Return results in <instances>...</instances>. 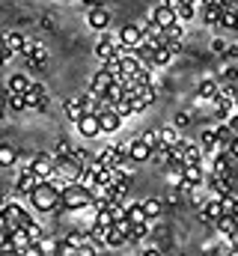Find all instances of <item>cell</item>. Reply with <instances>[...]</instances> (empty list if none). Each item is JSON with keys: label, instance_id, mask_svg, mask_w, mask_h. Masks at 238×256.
I'll use <instances>...</instances> for the list:
<instances>
[{"label": "cell", "instance_id": "cell-26", "mask_svg": "<svg viewBox=\"0 0 238 256\" xmlns=\"http://www.w3.org/2000/svg\"><path fill=\"white\" fill-rule=\"evenodd\" d=\"M122 96H125V86H122V80H110V86L104 90L102 102H104V104H114V102H119Z\"/></svg>", "mask_w": 238, "mask_h": 256}, {"label": "cell", "instance_id": "cell-13", "mask_svg": "<svg viewBox=\"0 0 238 256\" xmlns=\"http://www.w3.org/2000/svg\"><path fill=\"white\" fill-rule=\"evenodd\" d=\"M21 57H24V60H27L30 66H45V63H48V51H45L39 42H27Z\"/></svg>", "mask_w": 238, "mask_h": 256}, {"label": "cell", "instance_id": "cell-18", "mask_svg": "<svg viewBox=\"0 0 238 256\" xmlns=\"http://www.w3.org/2000/svg\"><path fill=\"white\" fill-rule=\"evenodd\" d=\"M230 161H232L230 149H218L214 164H212V173H214V176H230Z\"/></svg>", "mask_w": 238, "mask_h": 256}, {"label": "cell", "instance_id": "cell-45", "mask_svg": "<svg viewBox=\"0 0 238 256\" xmlns=\"http://www.w3.org/2000/svg\"><path fill=\"white\" fill-rule=\"evenodd\" d=\"M9 57H12V54H9V48H6V45H3V39H0V66L6 63V60H9Z\"/></svg>", "mask_w": 238, "mask_h": 256}, {"label": "cell", "instance_id": "cell-41", "mask_svg": "<svg viewBox=\"0 0 238 256\" xmlns=\"http://www.w3.org/2000/svg\"><path fill=\"white\" fill-rule=\"evenodd\" d=\"M143 208H146V218H149V220H155V218L161 214V200H146V202H143Z\"/></svg>", "mask_w": 238, "mask_h": 256}, {"label": "cell", "instance_id": "cell-52", "mask_svg": "<svg viewBox=\"0 0 238 256\" xmlns=\"http://www.w3.org/2000/svg\"><path fill=\"white\" fill-rule=\"evenodd\" d=\"M80 3H84V6H98L102 0H80Z\"/></svg>", "mask_w": 238, "mask_h": 256}, {"label": "cell", "instance_id": "cell-37", "mask_svg": "<svg viewBox=\"0 0 238 256\" xmlns=\"http://www.w3.org/2000/svg\"><path fill=\"white\" fill-rule=\"evenodd\" d=\"M6 108H9V110H27L24 92H6Z\"/></svg>", "mask_w": 238, "mask_h": 256}, {"label": "cell", "instance_id": "cell-27", "mask_svg": "<svg viewBox=\"0 0 238 256\" xmlns=\"http://www.w3.org/2000/svg\"><path fill=\"white\" fill-rule=\"evenodd\" d=\"M102 167H116V164H122L119 161V155H116V146H104L102 152H98V158H96Z\"/></svg>", "mask_w": 238, "mask_h": 256}, {"label": "cell", "instance_id": "cell-43", "mask_svg": "<svg viewBox=\"0 0 238 256\" xmlns=\"http://www.w3.org/2000/svg\"><path fill=\"white\" fill-rule=\"evenodd\" d=\"M54 149H57V155H68V152H72V143L62 137V140H57V146H54Z\"/></svg>", "mask_w": 238, "mask_h": 256}, {"label": "cell", "instance_id": "cell-17", "mask_svg": "<svg viewBox=\"0 0 238 256\" xmlns=\"http://www.w3.org/2000/svg\"><path fill=\"white\" fill-rule=\"evenodd\" d=\"M102 244H108V248H125V244H128V238H125V232L119 230L116 224H110V226L104 230V238H102Z\"/></svg>", "mask_w": 238, "mask_h": 256}, {"label": "cell", "instance_id": "cell-11", "mask_svg": "<svg viewBox=\"0 0 238 256\" xmlns=\"http://www.w3.org/2000/svg\"><path fill=\"white\" fill-rule=\"evenodd\" d=\"M140 42H143L140 24H125V27L119 30V45H122V48H137Z\"/></svg>", "mask_w": 238, "mask_h": 256}, {"label": "cell", "instance_id": "cell-29", "mask_svg": "<svg viewBox=\"0 0 238 256\" xmlns=\"http://www.w3.org/2000/svg\"><path fill=\"white\" fill-rule=\"evenodd\" d=\"M196 96H200L202 102H214V96H218V84H214V80H200Z\"/></svg>", "mask_w": 238, "mask_h": 256}, {"label": "cell", "instance_id": "cell-46", "mask_svg": "<svg viewBox=\"0 0 238 256\" xmlns=\"http://www.w3.org/2000/svg\"><path fill=\"white\" fill-rule=\"evenodd\" d=\"M230 155H232V158L238 161V134L232 137V143H230Z\"/></svg>", "mask_w": 238, "mask_h": 256}, {"label": "cell", "instance_id": "cell-15", "mask_svg": "<svg viewBox=\"0 0 238 256\" xmlns=\"http://www.w3.org/2000/svg\"><path fill=\"white\" fill-rule=\"evenodd\" d=\"M149 21H155L158 27H170V24L178 21V18H176V9H170L167 3H161V6H155V9L149 12Z\"/></svg>", "mask_w": 238, "mask_h": 256}, {"label": "cell", "instance_id": "cell-48", "mask_svg": "<svg viewBox=\"0 0 238 256\" xmlns=\"http://www.w3.org/2000/svg\"><path fill=\"white\" fill-rule=\"evenodd\" d=\"M196 3H202V6H220V9H224L226 0H196Z\"/></svg>", "mask_w": 238, "mask_h": 256}, {"label": "cell", "instance_id": "cell-40", "mask_svg": "<svg viewBox=\"0 0 238 256\" xmlns=\"http://www.w3.org/2000/svg\"><path fill=\"white\" fill-rule=\"evenodd\" d=\"M24 230H27V236H30V242H36V244H42V238H45V232H42V226H39L36 220H30V224H27Z\"/></svg>", "mask_w": 238, "mask_h": 256}, {"label": "cell", "instance_id": "cell-16", "mask_svg": "<svg viewBox=\"0 0 238 256\" xmlns=\"http://www.w3.org/2000/svg\"><path fill=\"white\" fill-rule=\"evenodd\" d=\"M0 39H3V45L9 48V54H12V57H21V54H24V45H27V39H24V33H18V30H12V33H3Z\"/></svg>", "mask_w": 238, "mask_h": 256}, {"label": "cell", "instance_id": "cell-6", "mask_svg": "<svg viewBox=\"0 0 238 256\" xmlns=\"http://www.w3.org/2000/svg\"><path fill=\"white\" fill-rule=\"evenodd\" d=\"M74 126H78V131H80L86 140H92V137H98V134H102V126H98V114H96V110H84V114L74 120Z\"/></svg>", "mask_w": 238, "mask_h": 256}, {"label": "cell", "instance_id": "cell-53", "mask_svg": "<svg viewBox=\"0 0 238 256\" xmlns=\"http://www.w3.org/2000/svg\"><path fill=\"white\" fill-rule=\"evenodd\" d=\"M232 214H236V218H238V196H236V208H232Z\"/></svg>", "mask_w": 238, "mask_h": 256}, {"label": "cell", "instance_id": "cell-5", "mask_svg": "<svg viewBox=\"0 0 238 256\" xmlns=\"http://www.w3.org/2000/svg\"><path fill=\"white\" fill-rule=\"evenodd\" d=\"M182 188H202L206 185V170L202 164H182Z\"/></svg>", "mask_w": 238, "mask_h": 256}, {"label": "cell", "instance_id": "cell-8", "mask_svg": "<svg viewBox=\"0 0 238 256\" xmlns=\"http://www.w3.org/2000/svg\"><path fill=\"white\" fill-rule=\"evenodd\" d=\"M24 102H27V108L30 110H45L48 108V92H45V86L42 84H30V90L24 92Z\"/></svg>", "mask_w": 238, "mask_h": 256}, {"label": "cell", "instance_id": "cell-20", "mask_svg": "<svg viewBox=\"0 0 238 256\" xmlns=\"http://www.w3.org/2000/svg\"><path fill=\"white\" fill-rule=\"evenodd\" d=\"M220 214H224V208H220V200H218V196H208V200H206V206H202V220L214 224Z\"/></svg>", "mask_w": 238, "mask_h": 256}, {"label": "cell", "instance_id": "cell-32", "mask_svg": "<svg viewBox=\"0 0 238 256\" xmlns=\"http://www.w3.org/2000/svg\"><path fill=\"white\" fill-rule=\"evenodd\" d=\"M102 68L114 78V80H122L125 78V72H122V63H119V57H110V60H102Z\"/></svg>", "mask_w": 238, "mask_h": 256}, {"label": "cell", "instance_id": "cell-7", "mask_svg": "<svg viewBox=\"0 0 238 256\" xmlns=\"http://www.w3.org/2000/svg\"><path fill=\"white\" fill-rule=\"evenodd\" d=\"M98 114V126H102V134H114L122 128V116H119L116 110L110 108V104H104V108H98L96 110Z\"/></svg>", "mask_w": 238, "mask_h": 256}, {"label": "cell", "instance_id": "cell-12", "mask_svg": "<svg viewBox=\"0 0 238 256\" xmlns=\"http://www.w3.org/2000/svg\"><path fill=\"white\" fill-rule=\"evenodd\" d=\"M119 54H122V45H116V42L104 33V36L98 39V45H96V57H98V60H110V57H119Z\"/></svg>", "mask_w": 238, "mask_h": 256}, {"label": "cell", "instance_id": "cell-4", "mask_svg": "<svg viewBox=\"0 0 238 256\" xmlns=\"http://www.w3.org/2000/svg\"><path fill=\"white\" fill-rule=\"evenodd\" d=\"M214 108H218V120L226 122V120L238 110L236 92H232V90H218V96H214Z\"/></svg>", "mask_w": 238, "mask_h": 256}, {"label": "cell", "instance_id": "cell-42", "mask_svg": "<svg viewBox=\"0 0 238 256\" xmlns=\"http://www.w3.org/2000/svg\"><path fill=\"white\" fill-rule=\"evenodd\" d=\"M140 140H143V143H149V146L155 149V146L161 143V140H158V128H149V131H143V134H140Z\"/></svg>", "mask_w": 238, "mask_h": 256}, {"label": "cell", "instance_id": "cell-50", "mask_svg": "<svg viewBox=\"0 0 238 256\" xmlns=\"http://www.w3.org/2000/svg\"><path fill=\"white\" fill-rule=\"evenodd\" d=\"M230 242H232V250H238V226H236V232L230 236Z\"/></svg>", "mask_w": 238, "mask_h": 256}, {"label": "cell", "instance_id": "cell-2", "mask_svg": "<svg viewBox=\"0 0 238 256\" xmlns=\"http://www.w3.org/2000/svg\"><path fill=\"white\" fill-rule=\"evenodd\" d=\"M90 200H92V191H90V188H84L80 182H68V185H62V191H60V208H66V212H80V208L90 206Z\"/></svg>", "mask_w": 238, "mask_h": 256}, {"label": "cell", "instance_id": "cell-34", "mask_svg": "<svg viewBox=\"0 0 238 256\" xmlns=\"http://www.w3.org/2000/svg\"><path fill=\"white\" fill-rule=\"evenodd\" d=\"M110 108L116 110V114L122 116V120H128V116H134V104H131V98H128V96H122V98H119V102H114Z\"/></svg>", "mask_w": 238, "mask_h": 256}, {"label": "cell", "instance_id": "cell-51", "mask_svg": "<svg viewBox=\"0 0 238 256\" xmlns=\"http://www.w3.org/2000/svg\"><path fill=\"white\" fill-rule=\"evenodd\" d=\"M164 3H167L170 9H178V6H182V0H164Z\"/></svg>", "mask_w": 238, "mask_h": 256}, {"label": "cell", "instance_id": "cell-30", "mask_svg": "<svg viewBox=\"0 0 238 256\" xmlns=\"http://www.w3.org/2000/svg\"><path fill=\"white\" fill-rule=\"evenodd\" d=\"M125 218H128L131 224H143V220H149V218H146V208H143V202L125 206Z\"/></svg>", "mask_w": 238, "mask_h": 256}, {"label": "cell", "instance_id": "cell-9", "mask_svg": "<svg viewBox=\"0 0 238 256\" xmlns=\"http://www.w3.org/2000/svg\"><path fill=\"white\" fill-rule=\"evenodd\" d=\"M30 173H36L39 179H51L54 176V155H48V152H39L33 161H30V167H27Z\"/></svg>", "mask_w": 238, "mask_h": 256}, {"label": "cell", "instance_id": "cell-19", "mask_svg": "<svg viewBox=\"0 0 238 256\" xmlns=\"http://www.w3.org/2000/svg\"><path fill=\"white\" fill-rule=\"evenodd\" d=\"M39 182H42V179H39L36 173H30V170H24V173L18 176V185H15V188H18V194H21V196H27V194L33 191V188H36Z\"/></svg>", "mask_w": 238, "mask_h": 256}, {"label": "cell", "instance_id": "cell-44", "mask_svg": "<svg viewBox=\"0 0 238 256\" xmlns=\"http://www.w3.org/2000/svg\"><path fill=\"white\" fill-rule=\"evenodd\" d=\"M188 122H190V114H176V120H173L176 128H188Z\"/></svg>", "mask_w": 238, "mask_h": 256}, {"label": "cell", "instance_id": "cell-24", "mask_svg": "<svg viewBox=\"0 0 238 256\" xmlns=\"http://www.w3.org/2000/svg\"><path fill=\"white\" fill-rule=\"evenodd\" d=\"M146 236H149V220H143V224H131V230H128V244H140Z\"/></svg>", "mask_w": 238, "mask_h": 256}, {"label": "cell", "instance_id": "cell-1", "mask_svg": "<svg viewBox=\"0 0 238 256\" xmlns=\"http://www.w3.org/2000/svg\"><path fill=\"white\" fill-rule=\"evenodd\" d=\"M27 200H30V206L36 212H57L60 208V188L51 179H42L33 191L27 194Z\"/></svg>", "mask_w": 238, "mask_h": 256}, {"label": "cell", "instance_id": "cell-49", "mask_svg": "<svg viewBox=\"0 0 238 256\" xmlns=\"http://www.w3.org/2000/svg\"><path fill=\"white\" fill-rule=\"evenodd\" d=\"M226 57H238V45H226Z\"/></svg>", "mask_w": 238, "mask_h": 256}, {"label": "cell", "instance_id": "cell-35", "mask_svg": "<svg viewBox=\"0 0 238 256\" xmlns=\"http://www.w3.org/2000/svg\"><path fill=\"white\" fill-rule=\"evenodd\" d=\"M62 110H66V116H68V120L74 122V120H78V116L84 114V104H80L78 98H66V102H62Z\"/></svg>", "mask_w": 238, "mask_h": 256}, {"label": "cell", "instance_id": "cell-38", "mask_svg": "<svg viewBox=\"0 0 238 256\" xmlns=\"http://www.w3.org/2000/svg\"><path fill=\"white\" fill-rule=\"evenodd\" d=\"M194 15H196V3H182V6L176 9V18L182 21V24H184V21H190Z\"/></svg>", "mask_w": 238, "mask_h": 256}, {"label": "cell", "instance_id": "cell-39", "mask_svg": "<svg viewBox=\"0 0 238 256\" xmlns=\"http://www.w3.org/2000/svg\"><path fill=\"white\" fill-rule=\"evenodd\" d=\"M220 12H224L220 6H202V21L206 24H218L220 21Z\"/></svg>", "mask_w": 238, "mask_h": 256}, {"label": "cell", "instance_id": "cell-21", "mask_svg": "<svg viewBox=\"0 0 238 256\" xmlns=\"http://www.w3.org/2000/svg\"><path fill=\"white\" fill-rule=\"evenodd\" d=\"M110 80H114V78H110V74L102 68V72H96V74H92V84H90V90H92V92L102 98V96H104V90L110 86Z\"/></svg>", "mask_w": 238, "mask_h": 256}, {"label": "cell", "instance_id": "cell-36", "mask_svg": "<svg viewBox=\"0 0 238 256\" xmlns=\"http://www.w3.org/2000/svg\"><path fill=\"white\" fill-rule=\"evenodd\" d=\"M232 137H236V131L230 126H218V149H230Z\"/></svg>", "mask_w": 238, "mask_h": 256}, {"label": "cell", "instance_id": "cell-10", "mask_svg": "<svg viewBox=\"0 0 238 256\" xmlns=\"http://www.w3.org/2000/svg\"><path fill=\"white\" fill-rule=\"evenodd\" d=\"M86 24L92 27V30H108L110 27V12L98 3V6H90V12H86Z\"/></svg>", "mask_w": 238, "mask_h": 256}, {"label": "cell", "instance_id": "cell-33", "mask_svg": "<svg viewBox=\"0 0 238 256\" xmlns=\"http://www.w3.org/2000/svg\"><path fill=\"white\" fill-rule=\"evenodd\" d=\"M158 140H161L164 146H176V143H178V128H176V126L158 128Z\"/></svg>", "mask_w": 238, "mask_h": 256}, {"label": "cell", "instance_id": "cell-28", "mask_svg": "<svg viewBox=\"0 0 238 256\" xmlns=\"http://www.w3.org/2000/svg\"><path fill=\"white\" fill-rule=\"evenodd\" d=\"M214 226H218V230L230 238V236L236 232V226H238V218H236V214H220V218L214 220Z\"/></svg>", "mask_w": 238, "mask_h": 256}, {"label": "cell", "instance_id": "cell-22", "mask_svg": "<svg viewBox=\"0 0 238 256\" xmlns=\"http://www.w3.org/2000/svg\"><path fill=\"white\" fill-rule=\"evenodd\" d=\"M200 146H202V152H218V126H208L202 131Z\"/></svg>", "mask_w": 238, "mask_h": 256}, {"label": "cell", "instance_id": "cell-23", "mask_svg": "<svg viewBox=\"0 0 238 256\" xmlns=\"http://www.w3.org/2000/svg\"><path fill=\"white\" fill-rule=\"evenodd\" d=\"M30 84H33V80H30L27 74H12V78L6 80V92H27Z\"/></svg>", "mask_w": 238, "mask_h": 256}, {"label": "cell", "instance_id": "cell-31", "mask_svg": "<svg viewBox=\"0 0 238 256\" xmlns=\"http://www.w3.org/2000/svg\"><path fill=\"white\" fill-rule=\"evenodd\" d=\"M119 63H122V72H125V74H134V72L143 66V63H140V57H137L134 51H131V54H119Z\"/></svg>", "mask_w": 238, "mask_h": 256}, {"label": "cell", "instance_id": "cell-25", "mask_svg": "<svg viewBox=\"0 0 238 256\" xmlns=\"http://www.w3.org/2000/svg\"><path fill=\"white\" fill-rule=\"evenodd\" d=\"M18 161V149L12 143H0V167H15Z\"/></svg>", "mask_w": 238, "mask_h": 256}, {"label": "cell", "instance_id": "cell-3", "mask_svg": "<svg viewBox=\"0 0 238 256\" xmlns=\"http://www.w3.org/2000/svg\"><path fill=\"white\" fill-rule=\"evenodd\" d=\"M0 214H3V220H6V226H27L33 218H30V212L24 208V206H18V202H6V206H0Z\"/></svg>", "mask_w": 238, "mask_h": 256}, {"label": "cell", "instance_id": "cell-14", "mask_svg": "<svg viewBox=\"0 0 238 256\" xmlns=\"http://www.w3.org/2000/svg\"><path fill=\"white\" fill-rule=\"evenodd\" d=\"M128 158H131L134 164H143V161H149V158H152V146H149V143H143L140 137H131V149H128Z\"/></svg>", "mask_w": 238, "mask_h": 256}, {"label": "cell", "instance_id": "cell-47", "mask_svg": "<svg viewBox=\"0 0 238 256\" xmlns=\"http://www.w3.org/2000/svg\"><path fill=\"white\" fill-rule=\"evenodd\" d=\"M212 51H226V42H224V39H214V42H212Z\"/></svg>", "mask_w": 238, "mask_h": 256}]
</instances>
